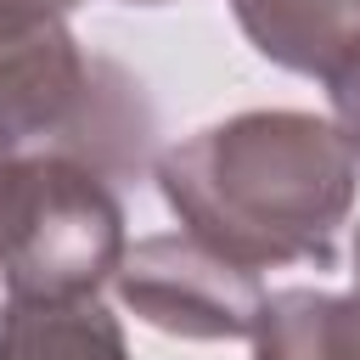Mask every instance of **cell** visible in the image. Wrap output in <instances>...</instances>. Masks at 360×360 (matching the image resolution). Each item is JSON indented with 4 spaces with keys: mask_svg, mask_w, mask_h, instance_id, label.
I'll return each mask as SVG.
<instances>
[{
    "mask_svg": "<svg viewBox=\"0 0 360 360\" xmlns=\"http://www.w3.org/2000/svg\"><path fill=\"white\" fill-rule=\"evenodd\" d=\"M152 169L174 219L248 270H326L360 191V158L338 124L292 107L219 118L158 152Z\"/></svg>",
    "mask_w": 360,
    "mask_h": 360,
    "instance_id": "cell-1",
    "label": "cell"
},
{
    "mask_svg": "<svg viewBox=\"0 0 360 360\" xmlns=\"http://www.w3.org/2000/svg\"><path fill=\"white\" fill-rule=\"evenodd\" d=\"M158 112L135 73L79 45L68 17L0 6V158L62 152L135 180L152 163Z\"/></svg>",
    "mask_w": 360,
    "mask_h": 360,
    "instance_id": "cell-2",
    "label": "cell"
},
{
    "mask_svg": "<svg viewBox=\"0 0 360 360\" xmlns=\"http://www.w3.org/2000/svg\"><path fill=\"white\" fill-rule=\"evenodd\" d=\"M124 253V202L107 174L62 152L0 158V276L11 298H96Z\"/></svg>",
    "mask_w": 360,
    "mask_h": 360,
    "instance_id": "cell-3",
    "label": "cell"
},
{
    "mask_svg": "<svg viewBox=\"0 0 360 360\" xmlns=\"http://www.w3.org/2000/svg\"><path fill=\"white\" fill-rule=\"evenodd\" d=\"M118 304L135 309L146 326L191 343H225V338H253L259 315L270 304L259 270L214 253L191 231L174 236H141L118 276Z\"/></svg>",
    "mask_w": 360,
    "mask_h": 360,
    "instance_id": "cell-4",
    "label": "cell"
},
{
    "mask_svg": "<svg viewBox=\"0 0 360 360\" xmlns=\"http://www.w3.org/2000/svg\"><path fill=\"white\" fill-rule=\"evenodd\" d=\"M248 45L326 90L360 68V0H231Z\"/></svg>",
    "mask_w": 360,
    "mask_h": 360,
    "instance_id": "cell-5",
    "label": "cell"
},
{
    "mask_svg": "<svg viewBox=\"0 0 360 360\" xmlns=\"http://www.w3.org/2000/svg\"><path fill=\"white\" fill-rule=\"evenodd\" d=\"M253 360H360V276L349 292H270L253 332Z\"/></svg>",
    "mask_w": 360,
    "mask_h": 360,
    "instance_id": "cell-6",
    "label": "cell"
},
{
    "mask_svg": "<svg viewBox=\"0 0 360 360\" xmlns=\"http://www.w3.org/2000/svg\"><path fill=\"white\" fill-rule=\"evenodd\" d=\"M0 360H129V343L118 315H107L96 298H79V304L6 298Z\"/></svg>",
    "mask_w": 360,
    "mask_h": 360,
    "instance_id": "cell-7",
    "label": "cell"
},
{
    "mask_svg": "<svg viewBox=\"0 0 360 360\" xmlns=\"http://www.w3.org/2000/svg\"><path fill=\"white\" fill-rule=\"evenodd\" d=\"M332 124H338V135L349 141V152L360 158V68L332 84Z\"/></svg>",
    "mask_w": 360,
    "mask_h": 360,
    "instance_id": "cell-8",
    "label": "cell"
},
{
    "mask_svg": "<svg viewBox=\"0 0 360 360\" xmlns=\"http://www.w3.org/2000/svg\"><path fill=\"white\" fill-rule=\"evenodd\" d=\"M0 6H28V11H56V17H68V11L84 6V0H0Z\"/></svg>",
    "mask_w": 360,
    "mask_h": 360,
    "instance_id": "cell-9",
    "label": "cell"
},
{
    "mask_svg": "<svg viewBox=\"0 0 360 360\" xmlns=\"http://www.w3.org/2000/svg\"><path fill=\"white\" fill-rule=\"evenodd\" d=\"M354 276H360V231H354Z\"/></svg>",
    "mask_w": 360,
    "mask_h": 360,
    "instance_id": "cell-10",
    "label": "cell"
},
{
    "mask_svg": "<svg viewBox=\"0 0 360 360\" xmlns=\"http://www.w3.org/2000/svg\"><path fill=\"white\" fill-rule=\"evenodd\" d=\"M124 6H169V0H124Z\"/></svg>",
    "mask_w": 360,
    "mask_h": 360,
    "instance_id": "cell-11",
    "label": "cell"
}]
</instances>
